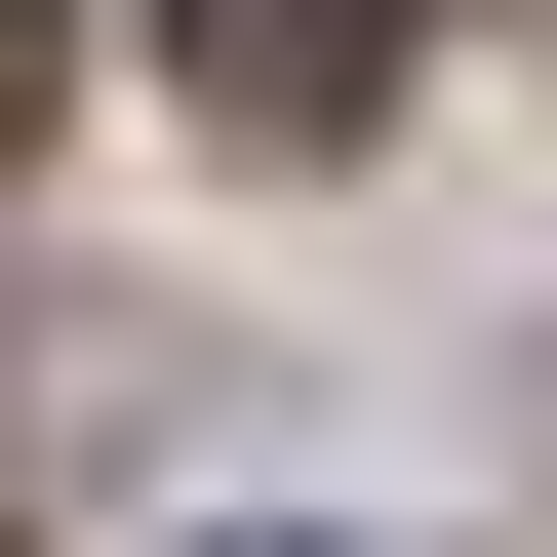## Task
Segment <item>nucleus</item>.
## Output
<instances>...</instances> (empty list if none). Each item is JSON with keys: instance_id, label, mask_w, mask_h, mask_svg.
Returning <instances> with one entry per match:
<instances>
[{"instance_id": "2", "label": "nucleus", "mask_w": 557, "mask_h": 557, "mask_svg": "<svg viewBox=\"0 0 557 557\" xmlns=\"http://www.w3.org/2000/svg\"><path fill=\"white\" fill-rule=\"evenodd\" d=\"M40 81H81V0H0V160H40Z\"/></svg>"}, {"instance_id": "1", "label": "nucleus", "mask_w": 557, "mask_h": 557, "mask_svg": "<svg viewBox=\"0 0 557 557\" xmlns=\"http://www.w3.org/2000/svg\"><path fill=\"white\" fill-rule=\"evenodd\" d=\"M160 81L239 120V160H359L398 120V0H160Z\"/></svg>"}, {"instance_id": "3", "label": "nucleus", "mask_w": 557, "mask_h": 557, "mask_svg": "<svg viewBox=\"0 0 557 557\" xmlns=\"http://www.w3.org/2000/svg\"><path fill=\"white\" fill-rule=\"evenodd\" d=\"M199 557H319V518H199Z\"/></svg>"}]
</instances>
